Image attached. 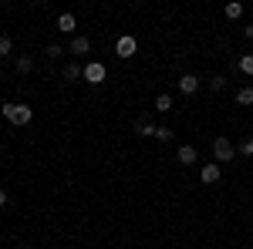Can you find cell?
<instances>
[{
	"mask_svg": "<svg viewBox=\"0 0 253 249\" xmlns=\"http://www.w3.org/2000/svg\"><path fill=\"white\" fill-rule=\"evenodd\" d=\"M3 206H7V192L0 189V209H3Z\"/></svg>",
	"mask_w": 253,
	"mask_h": 249,
	"instance_id": "cell-21",
	"label": "cell"
},
{
	"mask_svg": "<svg viewBox=\"0 0 253 249\" xmlns=\"http://www.w3.org/2000/svg\"><path fill=\"white\" fill-rule=\"evenodd\" d=\"M14 51V44H10V37H0V54H10Z\"/></svg>",
	"mask_w": 253,
	"mask_h": 249,
	"instance_id": "cell-20",
	"label": "cell"
},
{
	"mask_svg": "<svg viewBox=\"0 0 253 249\" xmlns=\"http://www.w3.org/2000/svg\"><path fill=\"white\" fill-rule=\"evenodd\" d=\"M243 34H247V37L253 40V24H250V27H243Z\"/></svg>",
	"mask_w": 253,
	"mask_h": 249,
	"instance_id": "cell-22",
	"label": "cell"
},
{
	"mask_svg": "<svg viewBox=\"0 0 253 249\" xmlns=\"http://www.w3.org/2000/svg\"><path fill=\"white\" fill-rule=\"evenodd\" d=\"M31 68H34V61L27 58V54H24V58H17V71H20V74H27Z\"/></svg>",
	"mask_w": 253,
	"mask_h": 249,
	"instance_id": "cell-16",
	"label": "cell"
},
{
	"mask_svg": "<svg viewBox=\"0 0 253 249\" xmlns=\"http://www.w3.org/2000/svg\"><path fill=\"white\" fill-rule=\"evenodd\" d=\"M88 47H91V40L78 34V37L71 40V47H68V51H71V54H88Z\"/></svg>",
	"mask_w": 253,
	"mask_h": 249,
	"instance_id": "cell-8",
	"label": "cell"
},
{
	"mask_svg": "<svg viewBox=\"0 0 253 249\" xmlns=\"http://www.w3.org/2000/svg\"><path fill=\"white\" fill-rule=\"evenodd\" d=\"M135 37H128V34H122V37L115 40V54L118 58H132V54H135Z\"/></svg>",
	"mask_w": 253,
	"mask_h": 249,
	"instance_id": "cell-3",
	"label": "cell"
},
{
	"mask_svg": "<svg viewBox=\"0 0 253 249\" xmlns=\"http://www.w3.org/2000/svg\"><path fill=\"white\" fill-rule=\"evenodd\" d=\"M179 91H182V95H196V91H199V77L196 74H182L179 77Z\"/></svg>",
	"mask_w": 253,
	"mask_h": 249,
	"instance_id": "cell-6",
	"label": "cell"
},
{
	"mask_svg": "<svg viewBox=\"0 0 253 249\" xmlns=\"http://www.w3.org/2000/svg\"><path fill=\"white\" fill-rule=\"evenodd\" d=\"M0 115L7 118L10 125H27V121L34 118V111H31L27 105H3V108H0Z\"/></svg>",
	"mask_w": 253,
	"mask_h": 249,
	"instance_id": "cell-1",
	"label": "cell"
},
{
	"mask_svg": "<svg viewBox=\"0 0 253 249\" xmlns=\"http://www.w3.org/2000/svg\"><path fill=\"white\" fill-rule=\"evenodd\" d=\"M84 77H88L91 84H101V81H105V64H98V61H91V64L84 68Z\"/></svg>",
	"mask_w": 253,
	"mask_h": 249,
	"instance_id": "cell-5",
	"label": "cell"
},
{
	"mask_svg": "<svg viewBox=\"0 0 253 249\" xmlns=\"http://www.w3.org/2000/svg\"><path fill=\"white\" fill-rule=\"evenodd\" d=\"M0 77H3V71H0Z\"/></svg>",
	"mask_w": 253,
	"mask_h": 249,
	"instance_id": "cell-23",
	"label": "cell"
},
{
	"mask_svg": "<svg viewBox=\"0 0 253 249\" xmlns=\"http://www.w3.org/2000/svg\"><path fill=\"white\" fill-rule=\"evenodd\" d=\"M156 111H172V98H169V95H159L156 98Z\"/></svg>",
	"mask_w": 253,
	"mask_h": 249,
	"instance_id": "cell-11",
	"label": "cell"
},
{
	"mask_svg": "<svg viewBox=\"0 0 253 249\" xmlns=\"http://www.w3.org/2000/svg\"><path fill=\"white\" fill-rule=\"evenodd\" d=\"M240 155H253V138H243L240 142Z\"/></svg>",
	"mask_w": 253,
	"mask_h": 249,
	"instance_id": "cell-19",
	"label": "cell"
},
{
	"mask_svg": "<svg viewBox=\"0 0 253 249\" xmlns=\"http://www.w3.org/2000/svg\"><path fill=\"white\" fill-rule=\"evenodd\" d=\"M58 31H64V34H75V14H61V17H58Z\"/></svg>",
	"mask_w": 253,
	"mask_h": 249,
	"instance_id": "cell-9",
	"label": "cell"
},
{
	"mask_svg": "<svg viewBox=\"0 0 253 249\" xmlns=\"http://www.w3.org/2000/svg\"><path fill=\"white\" fill-rule=\"evenodd\" d=\"M213 155H216V162H233V155H236V148H233V142L230 138H213Z\"/></svg>",
	"mask_w": 253,
	"mask_h": 249,
	"instance_id": "cell-2",
	"label": "cell"
},
{
	"mask_svg": "<svg viewBox=\"0 0 253 249\" xmlns=\"http://www.w3.org/2000/svg\"><path fill=\"white\" fill-rule=\"evenodd\" d=\"M240 71L253 77V54H247V58H240Z\"/></svg>",
	"mask_w": 253,
	"mask_h": 249,
	"instance_id": "cell-14",
	"label": "cell"
},
{
	"mask_svg": "<svg viewBox=\"0 0 253 249\" xmlns=\"http://www.w3.org/2000/svg\"><path fill=\"white\" fill-rule=\"evenodd\" d=\"M236 101H240V105H253V88H240V91H236Z\"/></svg>",
	"mask_w": 253,
	"mask_h": 249,
	"instance_id": "cell-13",
	"label": "cell"
},
{
	"mask_svg": "<svg viewBox=\"0 0 253 249\" xmlns=\"http://www.w3.org/2000/svg\"><path fill=\"white\" fill-rule=\"evenodd\" d=\"M81 74H84V68H78V64H64V77H68V81H78Z\"/></svg>",
	"mask_w": 253,
	"mask_h": 249,
	"instance_id": "cell-10",
	"label": "cell"
},
{
	"mask_svg": "<svg viewBox=\"0 0 253 249\" xmlns=\"http://www.w3.org/2000/svg\"><path fill=\"white\" fill-rule=\"evenodd\" d=\"M240 14H243V3H236V0H230V3H226V17H230V20H236Z\"/></svg>",
	"mask_w": 253,
	"mask_h": 249,
	"instance_id": "cell-12",
	"label": "cell"
},
{
	"mask_svg": "<svg viewBox=\"0 0 253 249\" xmlns=\"http://www.w3.org/2000/svg\"><path fill=\"white\" fill-rule=\"evenodd\" d=\"M196 158H199V155H196L193 145H182V148H179V165H196Z\"/></svg>",
	"mask_w": 253,
	"mask_h": 249,
	"instance_id": "cell-7",
	"label": "cell"
},
{
	"mask_svg": "<svg viewBox=\"0 0 253 249\" xmlns=\"http://www.w3.org/2000/svg\"><path fill=\"white\" fill-rule=\"evenodd\" d=\"M219 175H223V169H219V162H210V165H203V172H199V178H203L206 185H213V182H219Z\"/></svg>",
	"mask_w": 253,
	"mask_h": 249,
	"instance_id": "cell-4",
	"label": "cell"
},
{
	"mask_svg": "<svg viewBox=\"0 0 253 249\" xmlns=\"http://www.w3.org/2000/svg\"><path fill=\"white\" fill-rule=\"evenodd\" d=\"M44 54H47L51 61H58V58H64V47H61V44H51V47H47Z\"/></svg>",
	"mask_w": 253,
	"mask_h": 249,
	"instance_id": "cell-15",
	"label": "cell"
},
{
	"mask_svg": "<svg viewBox=\"0 0 253 249\" xmlns=\"http://www.w3.org/2000/svg\"><path fill=\"white\" fill-rule=\"evenodd\" d=\"M210 88H213V91H223V88H226V77H223V74L210 77Z\"/></svg>",
	"mask_w": 253,
	"mask_h": 249,
	"instance_id": "cell-17",
	"label": "cell"
},
{
	"mask_svg": "<svg viewBox=\"0 0 253 249\" xmlns=\"http://www.w3.org/2000/svg\"><path fill=\"white\" fill-rule=\"evenodd\" d=\"M156 138L159 142H172V128H156Z\"/></svg>",
	"mask_w": 253,
	"mask_h": 249,
	"instance_id": "cell-18",
	"label": "cell"
}]
</instances>
